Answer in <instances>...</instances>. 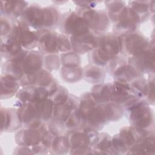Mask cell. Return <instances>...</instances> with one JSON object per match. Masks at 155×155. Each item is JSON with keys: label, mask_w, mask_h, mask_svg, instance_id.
I'll list each match as a JSON object with an SVG mask.
<instances>
[{"label": "cell", "mask_w": 155, "mask_h": 155, "mask_svg": "<svg viewBox=\"0 0 155 155\" xmlns=\"http://www.w3.org/2000/svg\"><path fill=\"white\" fill-rule=\"evenodd\" d=\"M131 117L138 127H147L151 124V113L147 105H137L134 108L131 114Z\"/></svg>", "instance_id": "obj_1"}, {"label": "cell", "mask_w": 155, "mask_h": 155, "mask_svg": "<svg viewBox=\"0 0 155 155\" xmlns=\"http://www.w3.org/2000/svg\"><path fill=\"white\" fill-rule=\"evenodd\" d=\"M67 19L68 20L66 22V29L74 33L76 36H84L88 33L87 24L85 21L82 20L83 19L76 15H71Z\"/></svg>", "instance_id": "obj_2"}, {"label": "cell", "mask_w": 155, "mask_h": 155, "mask_svg": "<svg viewBox=\"0 0 155 155\" xmlns=\"http://www.w3.org/2000/svg\"><path fill=\"white\" fill-rule=\"evenodd\" d=\"M119 39L114 36H106L101 40V51L108 57L117 54L119 48Z\"/></svg>", "instance_id": "obj_3"}, {"label": "cell", "mask_w": 155, "mask_h": 155, "mask_svg": "<svg viewBox=\"0 0 155 155\" xmlns=\"http://www.w3.org/2000/svg\"><path fill=\"white\" fill-rule=\"evenodd\" d=\"M14 33L15 34V38L14 39L18 43L20 42L21 44L24 46L30 45L31 44V43L35 42V35H33L31 32L25 27H17L15 31H14Z\"/></svg>", "instance_id": "obj_4"}, {"label": "cell", "mask_w": 155, "mask_h": 155, "mask_svg": "<svg viewBox=\"0 0 155 155\" xmlns=\"http://www.w3.org/2000/svg\"><path fill=\"white\" fill-rule=\"evenodd\" d=\"M34 53L30 54V55L26 58L23 64L24 70H25L27 73H32V72L41 67L42 62L41 58L39 55Z\"/></svg>", "instance_id": "obj_5"}, {"label": "cell", "mask_w": 155, "mask_h": 155, "mask_svg": "<svg viewBox=\"0 0 155 155\" xmlns=\"http://www.w3.org/2000/svg\"><path fill=\"white\" fill-rule=\"evenodd\" d=\"M40 39V44L42 45V49L47 51L54 52L56 50V40L53 35V33H45Z\"/></svg>", "instance_id": "obj_6"}, {"label": "cell", "mask_w": 155, "mask_h": 155, "mask_svg": "<svg viewBox=\"0 0 155 155\" xmlns=\"http://www.w3.org/2000/svg\"><path fill=\"white\" fill-rule=\"evenodd\" d=\"M77 39H75V41H77V45L74 47L75 49L78 50H80L81 49L88 50V49H91V47H93L95 44L94 38L93 37L88 38L85 36V35L82 36V38H81L80 36H76Z\"/></svg>", "instance_id": "obj_7"}]
</instances>
